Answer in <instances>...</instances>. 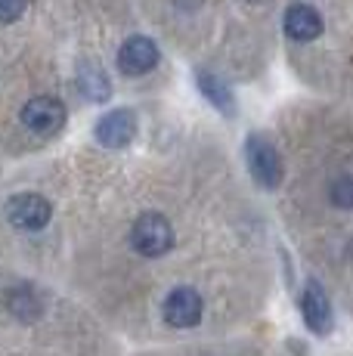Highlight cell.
Instances as JSON below:
<instances>
[{
    "label": "cell",
    "instance_id": "ba28073f",
    "mask_svg": "<svg viewBox=\"0 0 353 356\" xmlns=\"http://www.w3.org/2000/svg\"><path fill=\"white\" fill-rule=\"evenodd\" d=\"M158 65V47H155L152 38H142V34H133L121 44L118 50V68L124 74H146Z\"/></svg>",
    "mask_w": 353,
    "mask_h": 356
},
{
    "label": "cell",
    "instance_id": "5bb4252c",
    "mask_svg": "<svg viewBox=\"0 0 353 356\" xmlns=\"http://www.w3.org/2000/svg\"><path fill=\"white\" fill-rule=\"evenodd\" d=\"M25 3L28 0H0V22H16L19 16L25 13Z\"/></svg>",
    "mask_w": 353,
    "mask_h": 356
},
{
    "label": "cell",
    "instance_id": "3957f363",
    "mask_svg": "<svg viewBox=\"0 0 353 356\" xmlns=\"http://www.w3.org/2000/svg\"><path fill=\"white\" fill-rule=\"evenodd\" d=\"M22 124L35 136H53L65 124V106L56 97H35L22 106Z\"/></svg>",
    "mask_w": 353,
    "mask_h": 356
},
{
    "label": "cell",
    "instance_id": "52a82bcc",
    "mask_svg": "<svg viewBox=\"0 0 353 356\" xmlns=\"http://www.w3.org/2000/svg\"><path fill=\"white\" fill-rule=\"evenodd\" d=\"M93 136H97V143H103L106 149H124L127 143L137 136V115H133L131 108H112V112L97 121Z\"/></svg>",
    "mask_w": 353,
    "mask_h": 356
},
{
    "label": "cell",
    "instance_id": "9c48e42d",
    "mask_svg": "<svg viewBox=\"0 0 353 356\" xmlns=\"http://www.w3.org/2000/svg\"><path fill=\"white\" fill-rule=\"evenodd\" d=\"M285 34L291 40H301V44L316 40L322 34V16H319V10H313L310 3H291L285 10Z\"/></svg>",
    "mask_w": 353,
    "mask_h": 356
},
{
    "label": "cell",
    "instance_id": "277c9868",
    "mask_svg": "<svg viewBox=\"0 0 353 356\" xmlns=\"http://www.w3.org/2000/svg\"><path fill=\"white\" fill-rule=\"evenodd\" d=\"M50 217H53V208L44 195L22 193V195H13L10 202H6V220H10L16 229L38 232L50 223Z\"/></svg>",
    "mask_w": 353,
    "mask_h": 356
},
{
    "label": "cell",
    "instance_id": "30bf717a",
    "mask_svg": "<svg viewBox=\"0 0 353 356\" xmlns=\"http://www.w3.org/2000/svg\"><path fill=\"white\" fill-rule=\"evenodd\" d=\"M195 81H199L202 97L211 102L217 112H223L227 118H233L236 115V97H233V90H229L227 81L217 78V74H211V72H199L195 74Z\"/></svg>",
    "mask_w": 353,
    "mask_h": 356
},
{
    "label": "cell",
    "instance_id": "4fadbf2b",
    "mask_svg": "<svg viewBox=\"0 0 353 356\" xmlns=\"http://www.w3.org/2000/svg\"><path fill=\"white\" fill-rule=\"evenodd\" d=\"M329 195H331V204H335V208L353 211V177L350 174H341L335 183H331Z\"/></svg>",
    "mask_w": 353,
    "mask_h": 356
},
{
    "label": "cell",
    "instance_id": "7a4b0ae2",
    "mask_svg": "<svg viewBox=\"0 0 353 356\" xmlns=\"http://www.w3.org/2000/svg\"><path fill=\"white\" fill-rule=\"evenodd\" d=\"M131 245L142 257L167 254V251L174 248V229H171V223H167V217L155 214V211L137 217V223H133V229H131Z\"/></svg>",
    "mask_w": 353,
    "mask_h": 356
},
{
    "label": "cell",
    "instance_id": "8992f818",
    "mask_svg": "<svg viewBox=\"0 0 353 356\" xmlns=\"http://www.w3.org/2000/svg\"><path fill=\"white\" fill-rule=\"evenodd\" d=\"M301 313H304V323L313 334H329L335 328V310H331V300L325 289L310 279L304 285V294H301Z\"/></svg>",
    "mask_w": 353,
    "mask_h": 356
},
{
    "label": "cell",
    "instance_id": "5b68a950",
    "mask_svg": "<svg viewBox=\"0 0 353 356\" xmlns=\"http://www.w3.org/2000/svg\"><path fill=\"white\" fill-rule=\"evenodd\" d=\"M202 310H205V304H202V294L195 289H189V285H180V289H174L171 294L165 298V307H161V313H165V323L174 325V328H192L202 323Z\"/></svg>",
    "mask_w": 353,
    "mask_h": 356
},
{
    "label": "cell",
    "instance_id": "6da1fadb",
    "mask_svg": "<svg viewBox=\"0 0 353 356\" xmlns=\"http://www.w3.org/2000/svg\"><path fill=\"white\" fill-rule=\"evenodd\" d=\"M245 161H248V170L254 177L257 186L263 189H276L282 183V159L276 152V146L261 134H248L245 140Z\"/></svg>",
    "mask_w": 353,
    "mask_h": 356
},
{
    "label": "cell",
    "instance_id": "8fae6325",
    "mask_svg": "<svg viewBox=\"0 0 353 356\" xmlns=\"http://www.w3.org/2000/svg\"><path fill=\"white\" fill-rule=\"evenodd\" d=\"M78 87L84 90V97L93 102H106L112 97V84H108L106 72L97 63H84L78 68Z\"/></svg>",
    "mask_w": 353,
    "mask_h": 356
},
{
    "label": "cell",
    "instance_id": "7c38bea8",
    "mask_svg": "<svg viewBox=\"0 0 353 356\" xmlns=\"http://www.w3.org/2000/svg\"><path fill=\"white\" fill-rule=\"evenodd\" d=\"M6 310L16 319H22V323H35L40 313H44V300L38 298L35 289H13L6 294Z\"/></svg>",
    "mask_w": 353,
    "mask_h": 356
}]
</instances>
